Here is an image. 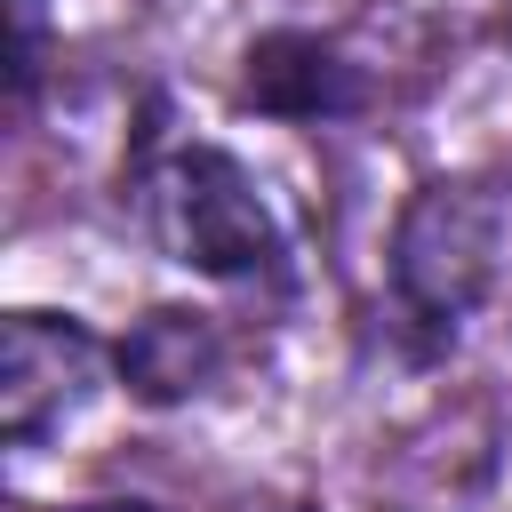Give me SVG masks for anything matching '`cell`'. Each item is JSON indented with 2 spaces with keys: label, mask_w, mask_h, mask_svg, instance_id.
<instances>
[{
  "label": "cell",
  "mask_w": 512,
  "mask_h": 512,
  "mask_svg": "<svg viewBox=\"0 0 512 512\" xmlns=\"http://www.w3.org/2000/svg\"><path fill=\"white\" fill-rule=\"evenodd\" d=\"M136 208L144 232L160 240V256L208 272V280H272L280 272V224L264 208V192L248 184V168L216 144H176L136 176Z\"/></svg>",
  "instance_id": "1"
},
{
  "label": "cell",
  "mask_w": 512,
  "mask_h": 512,
  "mask_svg": "<svg viewBox=\"0 0 512 512\" xmlns=\"http://www.w3.org/2000/svg\"><path fill=\"white\" fill-rule=\"evenodd\" d=\"M504 200L480 184H424L392 224V296L416 328L456 336V320L496 288Z\"/></svg>",
  "instance_id": "2"
},
{
  "label": "cell",
  "mask_w": 512,
  "mask_h": 512,
  "mask_svg": "<svg viewBox=\"0 0 512 512\" xmlns=\"http://www.w3.org/2000/svg\"><path fill=\"white\" fill-rule=\"evenodd\" d=\"M104 376V344L80 320L56 312H8L0 328V432L8 448H32L40 432H56Z\"/></svg>",
  "instance_id": "3"
},
{
  "label": "cell",
  "mask_w": 512,
  "mask_h": 512,
  "mask_svg": "<svg viewBox=\"0 0 512 512\" xmlns=\"http://www.w3.org/2000/svg\"><path fill=\"white\" fill-rule=\"evenodd\" d=\"M240 104L272 120H344L368 104V80L320 32H256L240 56Z\"/></svg>",
  "instance_id": "4"
},
{
  "label": "cell",
  "mask_w": 512,
  "mask_h": 512,
  "mask_svg": "<svg viewBox=\"0 0 512 512\" xmlns=\"http://www.w3.org/2000/svg\"><path fill=\"white\" fill-rule=\"evenodd\" d=\"M112 368H120V384H128L136 400L176 408V400H192V392L224 368V336H216L208 312H176V304H160V312H144V320L112 344Z\"/></svg>",
  "instance_id": "5"
},
{
  "label": "cell",
  "mask_w": 512,
  "mask_h": 512,
  "mask_svg": "<svg viewBox=\"0 0 512 512\" xmlns=\"http://www.w3.org/2000/svg\"><path fill=\"white\" fill-rule=\"evenodd\" d=\"M8 24H16V48H8V88L16 104L40 88V56H48V8L40 0H8Z\"/></svg>",
  "instance_id": "6"
},
{
  "label": "cell",
  "mask_w": 512,
  "mask_h": 512,
  "mask_svg": "<svg viewBox=\"0 0 512 512\" xmlns=\"http://www.w3.org/2000/svg\"><path fill=\"white\" fill-rule=\"evenodd\" d=\"M80 512H160V504H144V496H104V504H80Z\"/></svg>",
  "instance_id": "7"
}]
</instances>
